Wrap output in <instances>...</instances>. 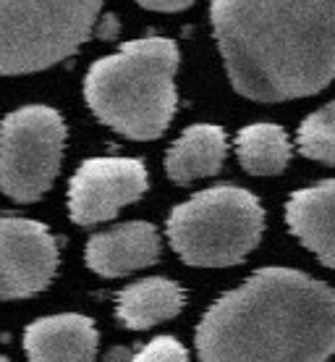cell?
<instances>
[{
    "mask_svg": "<svg viewBox=\"0 0 335 362\" xmlns=\"http://www.w3.org/2000/svg\"><path fill=\"white\" fill-rule=\"evenodd\" d=\"M209 18L238 95L283 103L315 95L333 82V0H215Z\"/></svg>",
    "mask_w": 335,
    "mask_h": 362,
    "instance_id": "1",
    "label": "cell"
},
{
    "mask_svg": "<svg viewBox=\"0 0 335 362\" xmlns=\"http://www.w3.org/2000/svg\"><path fill=\"white\" fill-rule=\"evenodd\" d=\"M333 349V289L291 268L257 271L197 328L202 362H327Z\"/></svg>",
    "mask_w": 335,
    "mask_h": 362,
    "instance_id": "2",
    "label": "cell"
},
{
    "mask_svg": "<svg viewBox=\"0 0 335 362\" xmlns=\"http://www.w3.org/2000/svg\"><path fill=\"white\" fill-rule=\"evenodd\" d=\"M178 47L168 37L131 40L95 61L84 98L102 124L128 139H157L176 113Z\"/></svg>",
    "mask_w": 335,
    "mask_h": 362,
    "instance_id": "3",
    "label": "cell"
},
{
    "mask_svg": "<svg viewBox=\"0 0 335 362\" xmlns=\"http://www.w3.org/2000/svg\"><path fill=\"white\" fill-rule=\"evenodd\" d=\"M264 210L252 192L231 184L209 187L181 202L168 218V239L183 263L226 268L260 245Z\"/></svg>",
    "mask_w": 335,
    "mask_h": 362,
    "instance_id": "4",
    "label": "cell"
},
{
    "mask_svg": "<svg viewBox=\"0 0 335 362\" xmlns=\"http://www.w3.org/2000/svg\"><path fill=\"white\" fill-rule=\"evenodd\" d=\"M97 0H0V76L61 64L95 32Z\"/></svg>",
    "mask_w": 335,
    "mask_h": 362,
    "instance_id": "5",
    "label": "cell"
},
{
    "mask_svg": "<svg viewBox=\"0 0 335 362\" xmlns=\"http://www.w3.org/2000/svg\"><path fill=\"white\" fill-rule=\"evenodd\" d=\"M66 145V124L47 105H24L0 124V192L35 202L53 187Z\"/></svg>",
    "mask_w": 335,
    "mask_h": 362,
    "instance_id": "6",
    "label": "cell"
},
{
    "mask_svg": "<svg viewBox=\"0 0 335 362\" xmlns=\"http://www.w3.org/2000/svg\"><path fill=\"white\" fill-rule=\"evenodd\" d=\"M150 187L147 168L136 158H90L68 184V213L79 226L102 223L136 202Z\"/></svg>",
    "mask_w": 335,
    "mask_h": 362,
    "instance_id": "7",
    "label": "cell"
},
{
    "mask_svg": "<svg viewBox=\"0 0 335 362\" xmlns=\"http://www.w3.org/2000/svg\"><path fill=\"white\" fill-rule=\"evenodd\" d=\"M58 268L53 234L32 218L0 216V299L42 291Z\"/></svg>",
    "mask_w": 335,
    "mask_h": 362,
    "instance_id": "8",
    "label": "cell"
},
{
    "mask_svg": "<svg viewBox=\"0 0 335 362\" xmlns=\"http://www.w3.org/2000/svg\"><path fill=\"white\" fill-rule=\"evenodd\" d=\"M157 255H160V236L152 223L128 221L92 236L84 250V260L95 273L105 279H118L152 265Z\"/></svg>",
    "mask_w": 335,
    "mask_h": 362,
    "instance_id": "9",
    "label": "cell"
},
{
    "mask_svg": "<svg viewBox=\"0 0 335 362\" xmlns=\"http://www.w3.org/2000/svg\"><path fill=\"white\" fill-rule=\"evenodd\" d=\"M97 341L95 323L76 313L39 317L24 331L29 362H97Z\"/></svg>",
    "mask_w": 335,
    "mask_h": 362,
    "instance_id": "10",
    "label": "cell"
},
{
    "mask_svg": "<svg viewBox=\"0 0 335 362\" xmlns=\"http://www.w3.org/2000/svg\"><path fill=\"white\" fill-rule=\"evenodd\" d=\"M335 184L330 179L319 181L309 189L293 192L286 202V223L288 231L301 245L312 250L325 268L335 265Z\"/></svg>",
    "mask_w": 335,
    "mask_h": 362,
    "instance_id": "11",
    "label": "cell"
},
{
    "mask_svg": "<svg viewBox=\"0 0 335 362\" xmlns=\"http://www.w3.org/2000/svg\"><path fill=\"white\" fill-rule=\"evenodd\" d=\"M226 132L215 124H194L165 153V173L176 184H189L194 179L215 176L226 160Z\"/></svg>",
    "mask_w": 335,
    "mask_h": 362,
    "instance_id": "12",
    "label": "cell"
},
{
    "mask_svg": "<svg viewBox=\"0 0 335 362\" xmlns=\"http://www.w3.org/2000/svg\"><path fill=\"white\" fill-rule=\"evenodd\" d=\"M183 308V289L168 279H145L118 294L116 315L131 331H145L171 320Z\"/></svg>",
    "mask_w": 335,
    "mask_h": 362,
    "instance_id": "13",
    "label": "cell"
},
{
    "mask_svg": "<svg viewBox=\"0 0 335 362\" xmlns=\"http://www.w3.org/2000/svg\"><path fill=\"white\" fill-rule=\"evenodd\" d=\"M238 163L252 176H275L291 160V139L278 124H252L236 136Z\"/></svg>",
    "mask_w": 335,
    "mask_h": 362,
    "instance_id": "14",
    "label": "cell"
},
{
    "mask_svg": "<svg viewBox=\"0 0 335 362\" xmlns=\"http://www.w3.org/2000/svg\"><path fill=\"white\" fill-rule=\"evenodd\" d=\"M299 150L312 160H319L322 165L335 163V105L327 103L325 108L315 110L304 118L299 127Z\"/></svg>",
    "mask_w": 335,
    "mask_h": 362,
    "instance_id": "15",
    "label": "cell"
},
{
    "mask_svg": "<svg viewBox=\"0 0 335 362\" xmlns=\"http://www.w3.org/2000/svg\"><path fill=\"white\" fill-rule=\"evenodd\" d=\"M134 362H189V352L171 336H157L134 354Z\"/></svg>",
    "mask_w": 335,
    "mask_h": 362,
    "instance_id": "16",
    "label": "cell"
},
{
    "mask_svg": "<svg viewBox=\"0 0 335 362\" xmlns=\"http://www.w3.org/2000/svg\"><path fill=\"white\" fill-rule=\"evenodd\" d=\"M139 6L147 11H163V13L168 11V13H176V11H186L191 3L189 0H168V3L165 0H142Z\"/></svg>",
    "mask_w": 335,
    "mask_h": 362,
    "instance_id": "17",
    "label": "cell"
},
{
    "mask_svg": "<svg viewBox=\"0 0 335 362\" xmlns=\"http://www.w3.org/2000/svg\"><path fill=\"white\" fill-rule=\"evenodd\" d=\"M105 362H134V354L126 346H113L108 354H105Z\"/></svg>",
    "mask_w": 335,
    "mask_h": 362,
    "instance_id": "18",
    "label": "cell"
},
{
    "mask_svg": "<svg viewBox=\"0 0 335 362\" xmlns=\"http://www.w3.org/2000/svg\"><path fill=\"white\" fill-rule=\"evenodd\" d=\"M105 18H108V24H102L100 37H113V35H116V27H118L116 18H113V16H105Z\"/></svg>",
    "mask_w": 335,
    "mask_h": 362,
    "instance_id": "19",
    "label": "cell"
},
{
    "mask_svg": "<svg viewBox=\"0 0 335 362\" xmlns=\"http://www.w3.org/2000/svg\"><path fill=\"white\" fill-rule=\"evenodd\" d=\"M0 362H11V360H8V357H0Z\"/></svg>",
    "mask_w": 335,
    "mask_h": 362,
    "instance_id": "20",
    "label": "cell"
}]
</instances>
